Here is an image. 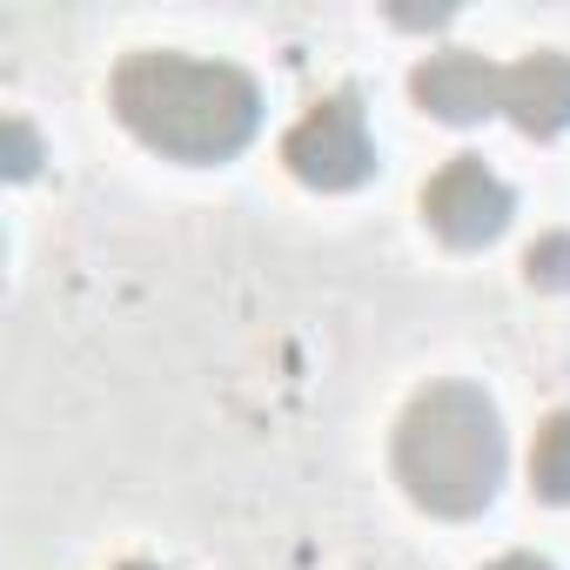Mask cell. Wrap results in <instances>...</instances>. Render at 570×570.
I'll return each instance as SVG.
<instances>
[{"label": "cell", "instance_id": "obj_5", "mask_svg": "<svg viewBox=\"0 0 570 570\" xmlns=\"http://www.w3.org/2000/svg\"><path fill=\"white\" fill-rule=\"evenodd\" d=\"M410 95H416L423 115H436L450 128H470V121L503 115V68L483 61V55H470V48H443V55L416 61Z\"/></svg>", "mask_w": 570, "mask_h": 570}, {"label": "cell", "instance_id": "obj_9", "mask_svg": "<svg viewBox=\"0 0 570 570\" xmlns=\"http://www.w3.org/2000/svg\"><path fill=\"white\" fill-rule=\"evenodd\" d=\"M35 161H41L35 128H28V121H8V181H28V175H35Z\"/></svg>", "mask_w": 570, "mask_h": 570}, {"label": "cell", "instance_id": "obj_3", "mask_svg": "<svg viewBox=\"0 0 570 570\" xmlns=\"http://www.w3.org/2000/svg\"><path fill=\"white\" fill-rule=\"evenodd\" d=\"M282 168L316 195H350L376 175V141H370V115L363 95H323L289 135H282Z\"/></svg>", "mask_w": 570, "mask_h": 570}, {"label": "cell", "instance_id": "obj_2", "mask_svg": "<svg viewBox=\"0 0 570 570\" xmlns=\"http://www.w3.org/2000/svg\"><path fill=\"white\" fill-rule=\"evenodd\" d=\"M503 416L476 383H430L396 423V483L430 517H483L503 490Z\"/></svg>", "mask_w": 570, "mask_h": 570}, {"label": "cell", "instance_id": "obj_8", "mask_svg": "<svg viewBox=\"0 0 570 570\" xmlns=\"http://www.w3.org/2000/svg\"><path fill=\"white\" fill-rule=\"evenodd\" d=\"M523 275L537 282V289H570V235H543V242H530Z\"/></svg>", "mask_w": 570, "mask_h": 570}, {"label": "cell", "instance_id": "obj_10", "mask_svg": "<svg viewBox=\"0 0 570 570\" xmlns=\"http://www.w3.org/2000/svg\"><path fill=\"white\" fill-rule=\"evenodd\" d=\"M483 570H557L550 557H530V550H510V557H497V563H483Z\"/></svg>", "mask_w": 570, "mask_h": 570}, {"label": "cell", "instance_id": "obj_1", "mask_svg": "<svg viewBox=\"0 0 570 570\" xmlns=\"http://www.w3.org/2000/svg\"><path fill=\"white\" fill-rule=\"evenodd\" d=\"M108 108L141 148L188 161V168H222L262 135L255 75L235 61H202L175 48L128 55L108 81Z\"/></svg>", "mask_w": 570, "mask_h": 570}, {"label": "cell", "instance_id": "obj_11", "mask_svg": "<svg viewBox=\"0 0 570 570\" xmlns=\"http://www.w3.org/2000/svg\"><path fill=\"white\" fill-rule=\"evenodd\" d=\"M121 570H161V563H121Z\"/></svg>", "mask_w": 570, "mask_h": 570}, {"label": "cell", "instance_id": "obj_7", "mask_svg": "<svg viewBox=\"0 0 570 570\" xmlns=\"http://www.w3.org/2000/svg\"><path fill=\"white\" fill-rule=\"evenodd\" d=\"M530 490L543 503H570V410L543 416V430L530 443Z\"/></svg>", "mask_w": 570, "mask_h": 570}, {"label": "cell", "instance_id": "obj_6", "mask_svg": "<svg viewBox=\"0 0 570 570\" xmlns=\"http://www.w3.org/2000/svg\"><path fill=\"white\" fill-rule=\"evenodd\" d=\"M503 115H510L523 135H537V141L563 135V128H570V55L537 48V55L510 61V68H503Z\"/></svg>", "mask_w": 570, "mask_h": 570}, {"label": "cell", "instance_id": "obj_4", "mask_svg": "<svg viewBox=\"0 0 570 570\" xmlns=\"http://www.w3.org/2000/svg\"><path fill=\"white\" fill-rule=\"evenodd\" d=\"M510 215H517V195H510L503 175L483 168V155L443 161V168L430 175V188H423V222H430L450 248H483V242H497V235L510 228Z\"/></svg>", "mask_w": 570, "mask_h": 570}]
</instances>
